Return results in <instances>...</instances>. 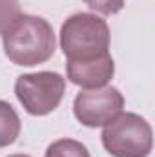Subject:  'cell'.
I'll return each mask as SVG.
<instances>
[{
	"mask_svg": "<svg viewBox=\"0 0 155 157\" xmlns=\"http://www.w3.org/2000/svg\"><path fill=\"white\" fill-rule=\"evenodd\" d=\"M44 157H89V152L82 143L66 137L51 143Z\"/></svg>",
	"mask_w": 155,
	"mask_h": 157,
	"instance_id": "cell-8",
	"label": "cell"
},
{
	"mask_svg": "<svg viewBox=\"0 0 155 157\" xmlns=\"http://www.w3.org/2000/svg\"><path fill=\"white\" fill-rule=\"evenodd\" d=\"M84 2L89 9L100 15H117L126 4V0H84Z\"/></svg>",
	"mask_w": 155,
	"mask_h": 157,
	"instance_id": "cell-10",
	"label": "cell"
},
{
	"mask_svg": "<svg viewBox=\"0 0 155 157\" xmlns=\"http://www.w3.org/2000/svg\"><path fill=\"white\" fill-rule=\"evenodd\" d=\"M124 110V97L113 86L82 90L73 101V113L82 126L100 128Z\"/></svg>",
	"mask_w": 155,
	"mask_h": 157,
	"instance_id": "cell-5",
	"label": "cell"
},
{
	"mask_svg": "<svg viewBox=\"0 0 155 157\" xmlns=\"http://www.w3.org/2000/svg\"><path fill=\"white\" fill-rule=\"evenodd\" d=\"M7 157H31V155H26V154H13V155H7Z\"/></svg>",
	"mask_w": 155,
	"mask_h": 157,
	"instance_id": "cell-11",
	"label": "cell"
},
{
	"mask_svg": "<svg viewBox=\"0 0 155 157\" xmlns=\"http://www.w3.org/2000/svg\"><path fill=\"white\" fill-rule=\"evenodd\" d=\"M66 91V78L55 71L24 73L15 80V95L29 115L42 117L55 112Z\"/></svg>",
	"mask_w": 155,
	"mask_h": 157,
	"instance_id": "cell-4",
	"label": "cell"
},
{
	"mask_svg": "<svg viewBox=\"0 0 155 157\" xmlns=\"http://www.w3.org/2000/svg\"><path fill=\"white\" fill-rule=\"evenodd\" d=\"M108 22L93 13H75L60 28V49L66 60H89L110 53Z\"/></svg>",
	"mask_w": 155,
	"mask_h": 157,
	"instance_id": "cell-2",
	"label": "cell"
},
{
	"mask_svg": "<svg viewBox=\"0 0 155 157\" xmlns=\"http://www.w3.org/2000/svg\"><path fill=\"white\" fill-rule=\"evenodd\" d=\"M66 73L70 82L80 86L82 90L102 88L108 86V82L115 75V62L110 53L89 60H68Z\"/></svg>",
	"mask_w": 155,
	"mask_h": 157,
	"instance_id": "cell-6",
	"label": "cell"
},
{
	"mask_svg": "<svg viewBox=\"0 0 155 157\" xmlns=\"http://www.w3.org/2000/svg\"><path fill=\"white\" fill-rule=\"evenodd\" d=\"M4 53L17 66H37L47 62L57 49L53 26L35 15H20L2 35Z\"/></svg>",
	"mask_w": 155,
	"mask_h": 157,
	"instance_id": "cell-1",
	"label": "cell"
},
{
	"mask_svg": "<svg viewBox=\"0 0 155 157\" xmlns=\"http://www.w3.org/2000/svg\"><path fill=\"white\" fill-rule=\"evenodd\" d=\"M102 128V146L113 157H148L152 154L153 132L144 117L122 112Z\"/></svg>",
	"mask_w": 155,
	"mask_h": 157,
	"instance_id": "cell-3",
	"label": "cell"
},
{
	"mask_svg": "<svg viewBox=\"0 0 155 157\" xmlns=\"http://www.w3.org/2000/svg\"><path fill=\"white\" fill-rule=\"evenodd\" d=\"M22 15L18 0H0V35Z\"/></svg>",
	"mask_w": 155,
	"mask_h": 157,
	"instance_id": "cell-9",
	"label": "cell"
},
{
	"mask_svg": "<svg viewBox=\"0 0 155 157\" xmlns=\"http://www.w3.org/2000/svg\"><path fill=\"white\" fill-rule=\"evenodd\" d=\"M20 130H22V122L15 108L9 102L0 101V148L13 144L18 139Z\"/></svg>",
	"mask_w": 155,
	"mask_h": 157,
	"instance_id": "cell-7",
	"label": "cell"
}]
</instances>
